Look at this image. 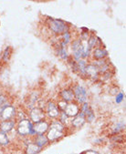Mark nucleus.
<instances>
[{"label": "nucleus", "mask_w": 126, "mask_h": 154, "mask_svg": "<svg viewBox=\"0 0 126 154\" xmlns=\"http://www.w3.org/2000/svg\"><path fill=\"white\" fill-rule=\"evenodd\" d=\"M45 118H46V113H45L44 109L34 107L29 111V120L32 122L33 124L44 120Z\"/></svg>", "instance_id": "4"}, {"label": "nucleus", "mask_w": 126, "mask_h": 154, "mask_svg": "<svg viewBox=\"0 0 126 154\" xmlns=\"http://www.w3.org/2000/svg\"><path fill=\"white\" fill-rule=\"evenodd\" d=\"M11 54H12V48L10 47L6 48V49L4 50L3 55H2V60L4 62H8L11 57Z\"/></svg>", "instance_id": "20"}, {"label": "nucleus", "mask_w": 126, "mask_h": 154, "mask_svg": "<svg viewBox=\"0 0 126 154\" xmlns=\"http://www.w3.org/2000/svg\"><path fill=\"white\" fill-rule=\"evenodd\" d=\"M65 131L66 126L61 124L58 120H54L51 123H49V130L46 133V137L49 142H54L65 136Z\"/></svg>", "instance_id": "1"}, {"label": "nucleus", "mask_w": 126, "mask_h": 154, "mask_svg": "<svg viewBox=\"0 0 126 154\" xmlns=\"http://www.w3.org/2000/svg\"><path fill=\"white\" fill-rule=\"evenodd\" d=\"M33 143H35L39 148L41 149L45 147H47L49 144V140L47 139L46 135H36L33 137Z\"/></svg>", "instance_id": "14"}, {"label": "nucleus", "mask_w": 126, "mask_h": 154, "mask_svg": "<svg viewBox=\"0 0 126 154\" xmlns=\"http://www.w3.org/2000/svg\"><path fill=\"white\" fill-rule=\"evenodd\" d=\"M92 55H93V57H95L97 60H102V59H104L108 56V52L104 48H96L95 49L93 50Z\"/></svg>", "instance_id": "15"}, {"label": "nucleus", "mask_w": 126, "mask_h": 154, "mask_svg": "<svg viewBox=\"0 0 126 154\" xmlns=\"http://www.w3.org/2000/svg\"><path fill=\"white\" fill-rule=\"evenodd\" d=\"M72 90L74 92V98L78 103L82 104L84 102H87L88 94H87V90L85 88H83L80 85H77L74 87V88Z\"/></svg>", "instance_id": "5"}, {"label": "nucleus", "mask_w": 126, "mask_h": 154, "mask_svg": "<svg viewBox=\"0 0 126 154\" xmlns=\"http://www.w3.org/2000/svg\"><path fill=\"white\" fill-rule=\"evenodd\" d=\"M59 95H60L61 100L66 101L67 103L73 102V100H75V98H74V92H73V90L71 88H65V89L61 90Z\"/></svg>", "instance_id": "13"}, {"label": "nucleus", "mask_w": 126, "mask_h": 154, "mask_svg": "<svg viewBox=\"0 0 126 154\" xmlns=\"http://www.w3.org/2000/svg\"><path fill=\"white\" fill-rule=\"evenodd\" d=\"M47 116L50 119H57L58 118L60 111L57 107V104L53 101H49L47 103Z\"/></svg>", "instance_id": "8"}, {"label": "nucleus", "mask_w": 126, "mask_h": 154, "mask_svg": "<svg viewBox=\"0 0 126 154\" xmlns=\"http://www.w3.org/2000/svg\"><path fill=\"white\" fill-rule=\"evenodd\" d=\"M98 40H99V38L97 37H95V36H90V38L87 40V43H88V46H89V48H90V50L93 49L94 48L96 47Z\"/></svg>", "instance_id": "19"}, {"label": "nucleus", "mask_w": 126, "mask_h": 154, "mask_svg": "<svg viewBox=\"0 0 126 154\" xmlns=\"http://www.w3.org/2000/svg\"><path fill=\"white\" fill-rule=\"evenodd\" d=\"M124 127H125L124 122H119V123H117L116 127H115L114 130H113V133L115 134V133H118V132L123 131V130H124Z\"/></svg>", "instance_id": "26"}, {"label": "nucleus", "mask_w": 126, "mask_h": 154, "mask_svg": "<svg viewBox=\"0 0 126 154\" xmlns=\"http://www.w3.org/2000/svg\"><path fill=\"white\" fill-rule=\"evenodd\" d=\"M15 126H16L15 119L1 120V121H0V131L8 134L9 132H11L14 130Z\"/></svg>", "instance_id": "10"}, {"label": "nucleus", "mask_w": 126, "mask_h": 154, "mask_svg": "<svg viewBox=\"0 0 126 154\" xmlns=\"http://www.w3.org/2000/svg\"><path fill=\"white\" fill-rule=\"evenodd\" d=\"M84 116H85L86 121H88V122H92L93 119H95V115H94V112L90 108L84 113Z\"/></svg>", "instance_id": "22"}, {"label": "nucleus", "mask_w": 126, "mask_h": 154, "mask_svg": "<svg viewBox=\"0 0 126 154\" xmlns=\"http://www.w3.org/2000/svg\"><path fill=\"white\" fill-rule=\"evenodd\" d=\"M85 122H86L85 116L82 112L80 111V113L72 119V120L71 122V127H73L75 129H79V128H81L85 124Z\"/></svg>", "instance_id": "12"}, {"label": "nucleus", "mask_w": 126, "mask_h": 154, "mask_svg": "<svg viewBox=\"0 0 126 154\" xmlns=\"http://www.w3.org/2000/svg\"><path fill=\"white\" fill-rule=\"evenodd\" d=\"M49 123L48 121L42 120L40 122L33 124V130L36 135H45L49 130Z\"/></svg>", "instance_id": "7"}, {"label": "nucleus", "mask_w": 126, "mask_h": 154, "mask_svg": "<svg viewBox=\"0 0 126 154\" xmlns=\"http://www.w3.org/2000/svg\"><path fill=\"white\" fill-rule=\"evenodd\" d=\"M16 108L14 106L8 105L7 106L3 111L0 114V119L1 120H10V119H15L16 117Z\"/></svg>", "instance_id": "6"}, {"label": "nucleus", "mask_w": 126, "mask_h": 154, "mask_svg": "<svg viewBox=\"0 0 126 154\" xmlns=\"http://www.w3.org/2000/svg\"><path fill=\"white\" fill-rule=\"evenodd\" d=\"M62 38H63V39L61 40V42H62V43H64L65 45H67L68 43H70V42H71V34H70L68 31L62 34Z\"/></svg>", "instance_id": "25"}, {"label": "nucleus", "mask_w": 126, "mask_h": 154, "mask_svg": "<svg viewBox=\"0 0 126 154\" xmlns=\"http://www.w3.org/2000/svg\"><path fill=\"white\" fill-rule=\"evenodd\" d=\"M48 26L49 27V29L52 32L58 35H62L63 33L67 32L69 29L65 22H63L62 20H59V19H54V18L48 19Z\"/></svg>", "instance_id": "3"}, {"label": "nucleus", "mask_w": 126, "mask_h": 154, "mask_svg": "<svg viewBox=\"0 0 126 154\" xmlns=\"http://www.w3.org/2000/svg\"><path fill=\"white\" fill-rule=\"evenodd\" d=\"M17 133L22 137L27 136H36V133L33 130V123L28 119H25L17 122Z\"/></svg>", "instance_id": "2"}, {"label": "nucleus", "mask_w": 126, "mask_h": 154, "mask_svg": "<svg viewBox=\"0 0 126 154\" xmlns=\"http://www.w3.org/2000/svg\"><path fill=\"white\" fill-rule=\"evenodd\" d=\"M67 105H68V103H67L66 101H64V100H59L58 101V103H57V107L58 108V109H59L60 112H62V111H64V110H65Z\"/></svg>", "instance_id": "24"}, {"label": "nucleus", "mask_w": 126, "mask_h": 154, "mask_svg": "<svg viewBox=\"0 0 126 154\" xmlns=\"http://www.w3.org/2000/svg\"><path fill=\"white\" fill-rule=\"evenodd\" d=\"M58 118H59V122L61 123V124H63V125H66V124H68V121H69V117L64 113V112H60V114H59V116H58Z\"/></svg>", "instance_id": "23"}, {"label": "nucleus", "mask_w": 126, "mask_h": 154, "mask_svg": "<svg viewBox=\"0 0 126 154\" xmlns=\"http://www.w3.org/2000/svg\"><path fill=\"white\" fill-rule=\"evenodd\" d=\"M87 66L86 60L85 59H80L79 61H77V67H78V71L80 72V74L85 76V68Z\"/></svg>", "instance_id": "18"}, {"label": "nucleus", "mask_w": 126, "mask_h": 154, "mask_svg": "<svg viewBox=\"0 0 126 154\" xmlns=\"http://www.w3.org/2000/svg\"><path fill=\"white\" fill-rule=\"evenodd\" d=\"M81 154H100L99 152H97L96 150H92V149H89V150H86L84 152H82Z\"/></svg>", "instance_id": "28"}, {"label": "nucleus", "mask_w": 126, "mask_h": 154, "mask_svg": "<svg viewBox=\"0 0 126 154\" xmlns=\"http://www.w3.org/2000/svg\"><path fill=\"white\" fill-rule=\"evenodd\" d=\"M10 143L9 137L7 133H4L2 131H0V146L1 147H7Z\"/></svg>", "instance_id": "17"}, {"label": "nucleus", "mask_w": 126, "mask_h": 154, "mask_svg": "<svg viewBox=\"0 0 126 154\" xmlns=\"http://www.w3.org/2000/svg\"><path fill=\"white\" fill-rule=\"evenodd\" d=\"M41 151V149L39 148L35 143L30 142L29 144L27 145L26 149H25V154H38Z\"/></svg>", "instance_id": "16"}, {"label": "nucleus", "mask_w": 126, "mask_h": 154, "mask_svg": "<svg viewBox=\"0 0 126 154\" xmlns=\"http://www.w3.org/2000/svg\"><path fill=\"white\" fill-rule=\"evenodd\" d=\"M99 69L98 68L93 64H87L85 68V77L91 79H97L99 78Z\"/></svg>", "instance_id": "9"}, {"label": "nucleus", "mask_w": 126, "mask_h": 154, "mask_svg": "<svg viewBox=\"0 0 126 154\" xmlns=\"http://www.w3.org/2000/svg\"><path fill=\"white\" fill-rule=\"evenodd\" d=\"M8 98L6 96H3V95H0V114L3 111V109L8 106Z\"/></svg>", "instance_id": "21"}, {"label": "nucleus", "mask_w": 126, "mask_h": 154, "mask_svg": "<svg viewBox=\"0 0 126 154\" xmlns=\"http://www.w3.org/2000/svg\"><path fill=\"white\" fill-rule=\"evenodd\" d=\"M123 94L122 93H118L117 95H116V102L117 103H120L121 100H122V99H123Z\"/></svg>", "instance_id": "27"}, {"label": "nucleus", "mask_w": 126, "mask_h": 154, "mask_svg": "<svg viewBox=\"0 0 126 154\" xmlns=\"http://www.w3.org/2000/svg\"><path fill=\"white\" fill-rule=\"evenodd\" d=\"M63 112H64L70 119L71 118L72 119L80 113V107L78 104H76L74 102H71V103H68L65 110Z\"/></svg>", "instance_id": "11"}]
</instances>
